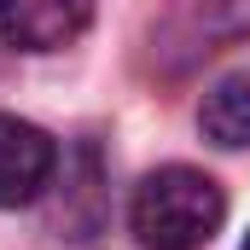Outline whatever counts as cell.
I'll list each match as a JSON object with an SVG mask.
<instances>
[{
	"label": "cell",
	"mask_w": 250,
	"mask_h": 250,
	"mask_svg": "<svg viewBox=\"0 0 250 250\" xmlns=\"http://www.w3.org/2000/svg\"><path fill=\"white\" fill-rule=\"evenodd\" d=\"M221 221H227V192L187 163L151 169L128 204V227L146 250H204L221 233Z\"/></svg>",
	"instance_id": "obj_1"
},
{
	"label": "cell",
	"mask_w": 250,
	"mask_h": 250,
	"mask_svg": "<svg viewBox=\"0 0 250 250\" xmlns=\"http://www.w3.org/2000/svg\"><path fill=\"white\" fill-rule=\"evenodd\" d=\"M53 175H59V146H53V134L0 111V209L35 204L41 192L53 187Z\"/></svg>",
	"instance_id": "obj_2"
},
{
	"label": "cell",
	"mask_w": 250,
	"mask_h": 250,
	"mask_svg": "<svg viewBox=\"0 0 250 250\" xmlns=\"http://www.w3.org/2000/svg\"><path fill=\"white\" fill-rule=\"evenodd\" d=\"M93 18V0H0V47L53 53L76 41Z\"/></svg>",
	"instance_id": "obj_3"
},
{
	"label": "cell",
	"mask_w": 250,
	"mask_h": 250,
	"mask_svg": "<svg viewBox=\"0 0 250 250\" xmlns=\"http://www.w3.org/2000/svg\"><path fill=\"white\" fill-rule=\"evenodd\" d=\"M198 128L215 140V146H250V64L245 70H233V76H221L209 93H204V105H198Z\"/></svg>",
	"instance_id": "obj_4"
},
{
	"label": "cell",
	"mask_w": 250,
	"mask_h": 250,
	"mask_svg": "<svg viewBox=\"0 0 250 250\" xmlns=\"http://www.w3.org/2000/svg\"><path fill=\"white\" fill-rule=\"evenodd\" d=\"M245 250H250V233H245Z\"/></svg>",
	"instance_id": "obj_5"
}]
</instances>
